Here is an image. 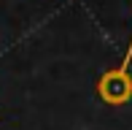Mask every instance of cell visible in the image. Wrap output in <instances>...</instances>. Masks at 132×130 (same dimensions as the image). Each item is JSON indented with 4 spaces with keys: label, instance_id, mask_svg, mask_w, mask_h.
Returning a JSON list of instances; mask_svg holds the SVG:
<instances>
[{
    "label": "cell",
    "instance_id": "cell-1",
    "mask_svg": "<svg viewBox=\"0 0 132 130\" xmlns=\"http://www.w3.org/2000/svg\"><path fill=\"white\" fill-rule=\"evenodd\" d=\"M129 62H132V41L129 49L124 54V60L116 65V68L105 70L97 81V95L103 103L108 106H124L132 100V76H129Z\"/></svg>",
    "mask_w": 132,
    "mask_h": 130
}]
</instances>
